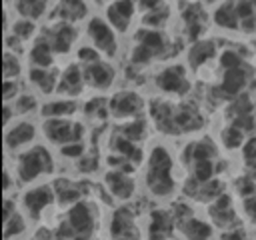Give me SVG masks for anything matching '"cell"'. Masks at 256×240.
Instances as JSON below:
<instances>
[{
  "instance_id": "cell-1",
  "label": "cell",
  "mask_w": 256,
  "mask_h": 240,
  "mask_svg": "<svg viewBox=\"0 0 256 240\" xmlns=\"http://www.w3.org/2000/svg\"><path fill=\"white\" fill-rule=\"evenodd\" d=\"M176 160L168 146L154 144L148 154H144V188L156 200L172 198L176 192Z\"/></svg>"
},
{
  "instance_id": "cell-2",
  "label": "cell",
  "mask_w": 256,
  "mask_h": 240,
  "mask_svg": "<svg viewBox=\"0 0 256 240\" xmlns=\"http://www.w3.org/2000/svg\"><path fill=\"white\" fill-rule=\"evenodd\" d=\"M16 182L20 186H32V182H38L44 176H50L56 168L54 156L46 144H32L30 148L22 150L14 156V164L10 166Z\"/></svg>"
},
{
  "instance_id": "cell-3",
  "label": "cell",
  "mask_w": 256,
  "mask_h": 240,
  "mask_svg": "<svg viewBox=\"0 0 256 240\" xmlns=\"http://www.w3.org/2000/svg\"><path fill=\"white\" fill-rule=\"evenodd\" d=\"M98 226V210L88 200H78L66 208L54 240H90Z\"/></svg>"
},
{
  "instance_id": "cell-4",
  "label": "cell",
  "mask_w": 256,
  "mask_h": 240,
  "mask_svg": "<svg viewBox=\"0 0 256 240\" xmlns=\"http://www.w3.org/2000/svg\"><path fill=\"white\" fill-rule=\"evenodd\" d=\"M56 202V190L50 182L32 184L22 192L20 208L28 216L30 222H40L44 218V212Z\"/></svg>"
},
{
  "instance_id": "cell-5",
  "label": "cell",
  "mask_w": 256,
  "mask_h": 240,
  "mask_svg": "<svg viewBox=\"0 0 256 240\" xmlns=\"http://www.w3.org/2000/svg\"><path fill=\"white\" fill-rule=\"evenodd\" d=\"M40 130L46 142L58 148L70 142H82L84 138V126L74 118H42Z\"/></svg>"
},
{
  "instance_id": "cell-6",
  "label": "cell",
  "mask_w": 256,
  "mask_h": 240,
  "mask_svg": "<svg viewBox=\"0 0 256 240\" xmlns=\"http://www.w3.org/2000/svg\"><path fill=\"white\" fill-rule=\"evenodd\" d=\"M86 38L102 56L114 58L118 54V32L104 16H90L86 22Z\"/></svg>"
},
{
  "instance_id": "cell-7",
  "label": "cell",
  "mask_w": 256,
  "mask_h": 240,
  "mask_svg": "<svg viewBox=\"0 0 256 240\" xmlns=\"http://www.w3.org/2000/svg\"><path fill=\"white\" fill-rule=\"evenodd\" d=\"M156 88L166 94V96H174V98H184L186 94H190L192 90V82L188 76V70L184 64H166L154 78Z\"/></svg>"
},
{
  "instance_id": "cell-8",
  "label": "cell",
  "mask_w": 256,
  "mask_h": 240,
  "mask_svg": "<svg viewBox=\"0 0 256 240\" xmlns=\"http://www.w3.org/2000/svg\"><path fill=\"white\" fill-rule=\"evenodd\" d=\"M36 136H38V126L34 122H30V118H16L12 124H8L4 128V150L6 154H20L22 150L30 148L32 144H36Z\"/></svg>"
},
{
  "instance_id": "cell-9",
  "label": "cell",
  "mask_w": 256,
  "mask_h": 240,
  "mask_svg": "<svg viewBox=\"0 0 256 240\" xmlns=\"http://www.w3.org/2000/svg\"><path fill=\"white\" fill-rule=\"evenodd\" d=\"M174 224L176 232L184 240H210L214 234V224L194 214L188 206H182V210L174 212Z\"/></svg>"
},
{
  "instance_id": "cell-10",
  "label": "cell",
  "mask_w": 256,
  "mask_h": 240,
  "mask_svg": "<svg viewBox=\"0 0 256 240\" xmlns=\"http://www.w3.org/2000/svg\"><path fill=\"white\" fill-rule=\"evenodd\" d=\"M144 98L136 90H118L108 100V112L112 118L126 122L130 118H138L144 110Z\"/></svg>"
},
{
  "instance_id": "cell-11",
  "label": "cell",
  "mask_w": 256,
  "mask_h": 240,
  "mask_svg": "<svg viewBox=\"0 0 256 240\" xmlns=\"http://www.w3.org/2000/svg\"><path fill=\"white\" fill-rule=\"evenodd\" d=\"M42 36L46 38V42L52 46V50L56 54H68L72 50V46L76 44L78 28H76V24H70V22L52 20V24L44 28Z\"/></svg>"
},
{
  "instance_id": "cell-12",
  "label": "cell",
  "mask_w": 256,
  "mask_h": 240,
  "mask_svg": "<svg viewBox=\"0 0 256 240\" xmlns=\"http://www.w3.org/2000/svg\"><path fill=\"white\" fill-rule=\"evenodd\" d=\"M104 188L108 190V194L112 198H116L118 202H128L134 198L136 194V180L130 172L126 170H118V168H110L104 174Z\"/></svg>"
},
{
  "instance_id": "cell-13",
  "label": "cell",
  "mask_w": 256,
  "mask_h": 240,
  "mask_svg": "<svg viewBox=\"0 0 256 240\" xmlns=\"http://www.w3.org/2000/svg\"><path fill=\"white\" fill-rule=\"evenodd\" d=\"M82 72H84L86 88L96 90V92L110 90L112 84H114V80H116V68L110 62H106L104 58L102 60H96L92 64L82 66Z\"/></svg>"
},
{
  "instance_id": "cell-14",
  "label": "cell",
  "mask_w": 256,
  "mask_h": 240,
  "mask_svg": "<svg viewBox=\"0 0 256 240\" xmlns=\"http://www.w3.org/2000/svg\"><path fill=\"white\" fill-rule=\"evenodd\" d=\"M136 8H138L136 0H112L106 6V16L104 18L112 24V28L118 34H126L130 30Z\"/></svg>"
},
{
  "instance_id": "cell-15",
  "label": "cell",
  "mask_w": 256,
  "mask_h": 240,
  "mask_svg": "<svg viewBox=\"0 0 256 240\" xmlns=\"http://www.w3.org/2000/svg\"><path fill=\"white\" fill-rule=\"evenodd\" d=\"M250 84V72L244 64L232 66V68H222V80L218 84L220 92L228 98H238Z\"/></svg>"
},
{
  "instance_id": "cell-16",
  "label": "cell",
  "mask_w": 256,
  "mask_h": 240,
  "mask_svg": "<svg viewBox=\"0 0 256 240\" xmlns=\"http://www.w3.org/2000/svg\"><path fill=\"white\" fill-rule=\"evenodd\" d=\"M86 88L84 82V72L82 66L78 62L68 64L66 68L60 70V82H58V96H66V98H78Z\"/></svg>"
},
{
  "instance_id": "cell-17",
  "label": "cell",
  "mask_w": 256,
  "mask_h": 240,
  "mask_svg": "<svg viewBox=\"0 0 256 240\" xmlns=\"http://www.w3.org/2000/svg\"><path fill=\"white\" fill-rule=\"evenodd\" d=\"M208 214H210V222L216 226V228H222V230H228L232 226L238 224V218H236V210H234V204H232V198L226 196L224 192L214 198L208 206Z\"/></svg>"
},
{
  "instance_id": "cell-18",
  "label": "cell",
  "mask_w": 256,
  "mask_h": 240,
  "mask_svg": "<svg viewBox=\"0 0 256 240\" xmlns=\"http://www.w3.org/2000/svg\"><path fill=\"white\" fill-rule=\"evenodd\" d=\"M86 14H88V6L84 0H60L56 8L50 12V18L60 20V22L78 24L80 20L86 18Z\"/></svg>"
},
{
  "instance_id": "cell-19",
  "label": "cell",
  "mask_w": 256,
  "mask_h": 240,
  "mask_svg": "<svg viewBox=\"0 0 256 240\" xmlns=\"http://www.w3.org/2000/svg\"><path fill=\"white\" fill-rule=\"evenodd\" d=\"M28 82L38 88L40 94H52L58 90V82H60V70L56 68H36L30 66L28 70Z\"/></svg>"
},
{
  "instance_id": "cell-20",
  "label": "cell",
  "mask_w": 256,
  "mask_h": 240,
  "mask_svg": "<svg viewBox=\"0 0 256 240\" xmlns=\"http://www.w3.org/2000/svg\"><path fill=\"white\" fill-rule=\"evenodd\" d=\"M76 112H78L76 98H66V96H58L54 100H48L38 110V114L42 118H72Z\"/></svg>"
},
{
  "instance_id": "cell-21",
  "label": "cell",
  "mask_w": 256,
  "mask_h": 240,
  "mask_svg": "<svg viewBox=\"0 0 256 240\" xmlns=\"http://www.w3.org/2000/svg\"><path fill=\"white\" fill-rule=\"evenodd\" d=\"M212 22L222 30H230V32L240 30V18H238V10H236V0L220 2L212 12Z\"/></svg>"
},
{
  "instance_id": "cell-22",
  "label": "cell",
  "mask_w": 256,
  "mask_h": 240,
  "mask_svg": "<svg viewBox=\"0 0 256 240\" xmlns=\"http://www.w3.org/2000/svg\"><path fill=\"white\" fill-rule=\"evenodd\" d=\"M54 58H56V52L52 50V46L46 42L44 36H38V38L32 40V44L28 48V62H30V66L52 68Z\"/></svg>"
},
{
  "instance_id": "cell-23",
  "label": "cell",
  "mask_w": 256,
  "mask_h": 240,
  "mask_svg": "<svg viewBox=\"0 0 256 240\" xmlns=\"http://www.w3.org/2000/svg\"><path fill=\"white\" fill-rule=\"evenodd\" d=\"M134 42L144 44L148 50H152L156 54V58L164 56L168 52V46H170V42L166 40V36L162 34V30H158V28H146V26H142L136 32V40Z\"/></svg>"
},
{
  "instance_id": "cell-24",
  "label": "cell",
  "mask_w": 256,
  "mask_h": 240,
  "mask_svg": "<svg viewBox=\"0 0 256 240\" xmlns=\"http://www.w3.org/2000/svg\"><path fill=\"white\" fill-rule=\"evenodd\" d=\"M182 20H184V24H186V32H188L190 40L196 42L198 36L202 34V30H204V26H206V20H208V18H206V12L202 10L200 4H190V6L182 12Z\"/></svg>"
},
{
  "instance_id": "cell-25",
  "label": "cell",
  "mask_w": 256,
  "mask_h": 240,
  "mask_svg": "<svg viewBox=\"0 0 256 240\" xmlns=\"http://www.w3.org/2000/svg\"><path fill=\"white\" fill-rule=\"evenodd\" d=\"M50 0H14V12L20 18L38 22L48 14Z\"/></svg>"
},
{
  "instance_id": "cell-26",
  "label": "cell",
  "mask_w": 256,
  "mask_h": 240,
  "mask_svg": "<svg viewBox=\"0 0 256 240\" xmlns=\"http://www.w3.org/2000/svg\"><path fill=\"white\" fill-rule=\"evenodd\" d=\"M28 222H30L28 216L22 212V208H18L12 216L2 220V236H4V240H18L28 230Z\"/></svg>"
},
{
  "instance_id": "cell-27",
  "label": "cell",
  "mask_w": 256,
  "mask_h": 240,
  "mask_svg": "<svg viewBox=\"0 0 256 240\" xmlns=\"http://www.w3.org/2000/svg\"><path fill=\"white\" fill-rule=\"evenodd\" d=\"M54 184V190H56V200L62 204V206H72L74 202L82 200V186H78L76 182H70V180H64V178H58L52 182Z\"/></svg>"
},
{
  "instance_id": "cell-28",
  "label": "cell",
  "mask_w": 256,
  "mask_h": 240,
  "mask_svg": "<svg viewBox=\"0 0 256 240\" xmlns=\"http://www.w3.org/2000/svg\"><path fill=\"white\" fill-rule=\"evenodd\" d=\"M216 54V48H214V42L210 40H196L188 52V62L192 68H200L204 66L212 56Z\"/></svg>"
},
{
  "instance_id": "cell-29",
  "label": "cell",
  "mask_w": 256,
  "mask_h": 240,
  "mask_svg": "<svg viewBox=\"0 0 256 240\" xmlns=\"http://www.w3.org/2000/svg\"><path fill=\"white\" fill-rule=\"evenodd\" d=\"M236 10L240 18V30L242 32H254L256 30V8L252 0H236Z\"/></svg>"
},
{
  "instance_id": "cell-30",
  "label": "cell",
  "mask_w": 256,
  "mask_h": 240,
  "mask_svg": "<svg viewBox=\"0 0 256 240\" xmlns=\"http://www.w3.org/2000/svg\"><path fill=\"white\" fill-rule=\"evenodd\" d=\"M12 106H14V112H16V118H28L32 112H36V110H40V106L42 104H38V98H36V94H32V92H26V90H22V94L14 100V102H10Z\"/></svg>"
},
{
  "instance_id": "cell-31",
  "label": "cell",
  "mask_w": 256,
  "mask_h": 240,
  "mask_svg": "<svg viewBox=\"0 0 256 240\" xmlns=\"http://www.w3.org/2000/svg\"><path fill=\"white\" fill-rule=\"evenodd\" d=\"M22 76V62L16 52L4 50L2 52V78L4 80H20Z\"/></svg>"
},
{
  "instance_id": "cell-32",
  "label": "cell",
  "mask_w": 256,
  "mask_h": 240,
  "mask_svg": "<svg viewBox=\"0 0 256 240\" xmlns=\"http://www.w3.org/2000/svg\"><path fill=\"white\" fill-rule=\"evenodd\" d=\"M38 26L34 20H26V18H16L12 24H10V34H14L18 40L22 42H30L34 40V34H36Z\"/></svg>"
},
{
  "instance_id": "cell-33",
  "label": "cell",
  "mask_w": 256,
  "mask_h": 240,
  "mask_svg": "<svg viewBox=\"0 0 256 240\" xmlns=\"http://www.w3.org/2000/svg\"><path fill=\"white\" fill-rule=\"evenodd\" d=\"M246 142V132L234 124H228L224 130H222V144L228 148V150H236V148H242Z\"/></svg>"
},
{
  "instance_id": "cell-34",
  "label": "cell",
  "mask_w": 256,
  "mask_h": 240,
  "mask_svg": "<svg viewBox=\"0 0 256 240\" xmlns=\"http://www.w3.org/2000/svg\"><path fill=\"white\" fill-rule=\"evenodd\" d=\"M128 60H130V64H134V66H148L152 60H156V54H154L152 50H148L144 44L134 42V46H132V50H130V54H128Z\"/></svg>"
},
{
  "instance_id": "cell-35",
  "label": "cell",
  "mask_w": 256,
  "mask_h": 240,
  "mask_svg": "<svg viewBox=\"0 0 256 240\" xmlns=\"http://www.w3.org/2000/svg\"><path fill=\"white\" fill-rule=\"evenodd\" d=\"M82 112L88 116V118H106V116H110V112H108V100H104V98H98V96H94L92 100H88L84 106H82Z\"/></svg>"
},
{
  "instance_id": "cell-36",
  "label": "cell",
  "mask_w": 256,
  "mask_h": 240,
  "mask_svg": "<svg viewBox=\"0 0 256 240\" xmlns=\"http://www.w3.org/2000/svg\"><path fill=\"white\" fill-rule=\"evenodd\" d=\"M168 16H170V12H168V8L166 6H160V8H154V10H150V12H144V18H142V26H146V28H158L160 30V26L168 20Z\"/></svg>"
},
{
  "instance_id": "cell-37",
  "label": "cell",
  "mask_w": 256,
  "mask_h": 240,
  "mask_svg": "<svg viewBox=\"0 0 256 240\" xmlns=\"http://www.w3.org/2000/svg\"><path fill=\"white\" fill-rule=\"evenodd\" d=\"M96 60H102V54H100L92 44H84V46H80V48L76 50V62H78V64L86 66V64H92V62H96Z\"/></svg>"
},
{
  "instance_id": "cell-38",
  "label": "cell",
  "mask_w": 256,
  "mask_h": 240,
  "mask_svg": "<svg viewBox=\"0 0 256 240\" xmlns=\"http://www.w3.org/2000/svg\"><path fill=\"white\" fill-rule=\"evenodd\" d=\"M22 94L20 80H2V102H14Z\"/></svg>"
},
{
  "instance_id": "cell-39",
  "label": "cell",
  "mask_w": 256,
  "mask_h": 240,
  "mask_svg": "<svg viewBox=\"0 0 256 240\" xmlns=\"http://www.w3.org/2000/svg\"><path fill=\"white\" fill-rule=\"evenodd\" d=\"M84 154H86V146H84V142H70V144L60 146V156H62V158H68V160H80Z\"/></svg>"
},
{
  "instance_id": "cell-40",
  "label": "cell",
  "mask_w": 256,
  "mask_h": 240,
  "mask_svg": "<svg viewBox=\"0 0 256 240\" xmlns=\"http://www.w3.org/2000/svg\"><path fill=\"white\" fill-rule=\"evenodd\" d=\"M242 156L246 158V162L256 164V136L246 138V142L242 146Z\"/></svg>"
},
{
  "instance_id": "cell-41",
  "label": "cell",
  "mask_w": 256,
  "mask_h": 240,
  "mask_svg": "<svg viewBox=\"0 0 256 240\" xmlns=\"http://www.w3.org/2000/svg\"><path fill=\"white\" fill-rule=\"evenodd\" d=\"M78 168H80L82 172H92V170L98 168V158H96V156H88V154H84V156L78 160Z\"/></svg>"
},
{
  "instance_id": "cell-42",
  "label": "cell",
  "mask_w": 256,
  "mask_h": 240,
  "mask_svg": "<svg viewBox=\"0 0 256 240\" xmlns=\"http://www.w3.org/2000/svg\"><path fill=\"white\" fill-rule=\"evenodd\" d=\"M162 2H164V0H136L138 8H140V10H144V12H150V10H154V8L164 6Z\"/></svg>"
},
{
  "instance_id": "cell-43",
  "label": "cell",
  "mask_w": 256,
  "mask_h": 240,
  "mask_svg": "<svg viewBox=\"0 0 256 240\" xmlns=\"http://www.w3.org/2000/svg\"><path fill=\"white\" fill-rule=\"evenodd\" d=\"M112 240H140V236L138 234H134V236H118V238H112Z\"/></svg>"
},
{
  "instance_id": "cell-44",
  "label": "cell",
  "mask_w": 256,
  "mask_h": 240,
  "mask_svg": "<svg viewBox=\"0 0 256 240\" xmlns=\"http://www.w3.org/2000/svg\"><path fill=\"white\" fill-rule=\"evenodd\" d=\"M220 2H224V0H204V4H220Z\"/></svg>"
},
{
  "instance_id": "cell-45",
  "label": "cell",
  "mask_w": 256,
  "mask_h": 240,
  "mask_svg": "<svg viewBox=\"0 0 256 240\" xmlns=\"http://www.w3.org/2000/svg\"><path fill=\"white\" fill-rule=\"evenodd\" d=\"M96 2H108V0H96Z\"/></svg>"
}]
</instances>
